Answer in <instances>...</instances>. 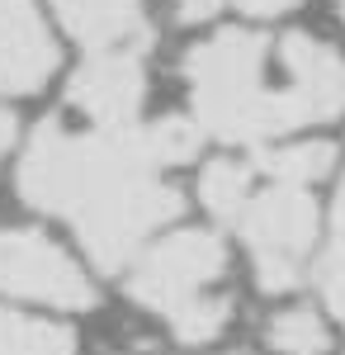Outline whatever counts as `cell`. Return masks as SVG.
<instances>
[{"label":"cell","mask_w":345,"mask_h":355,"mask_svg":"<svg viewBox=\"0 0 345 355\" xmlns=\"http://www.w3.org/2000/svg\"><path fill=\"white\" fill-rule=\"evenodd\" d=\"M218 5H222V0H175V10H180V19H185V24L213 19V15H218Z\"/></svg>","instance_id":"e0dca14e"},{"label":"cell","mask_w":345,"mask_h":355,"mask_svg":"<svg viewBox=\"0 0 345 355\" xmlns=\"http://www.w3.org/2000/svg\"><path fill=\"white\" fill-rule=\"evenodd\" d=\"M227 318H232V303L227 299L199 294V299H189L185 308L170 313V327H175V336H180L185 346H199V341H213L218 331L227 327Z\"/></svg>","instance_id":"9a60e30c"},{"label":"cell","mask_w":345,"mask_h":355,"mask_svg":"<svg viewBox=\"0 0 345 355\" xmlns=\"http://www.w3.org/2000/svg\"><path fill=\"white\" fill-rule=\"evenodd\" d=\"M0 289L48 308H90L95 289L71 266V256L43 232H0Z\"/></svg>","instance_id":"5b68a950"},{"label":"cell","mask_w":345,"mask_h":355,"mask_svg":"<svg viewBox=\"0 0 345 355\" xmlns=\"http://www.w3.org/2000/svg\"><path fill=\"white\" fill-rule=\"evenodd\" d=\"M336 166V147L331 142H289V147H269L256 157V171H265L269 185H293L308 190L321 175H331Z\"/></svg>","instance_id":"30bf717a"},{"label":"cell","mask_w":345,"mask_h":355,"mask_svg":"<svg viewBox=\"0 0 345 355\" xmlns=\"http://www.w3.org/2000/svg\"><path fill=\"white\" fill-rule=\"evenodd\" d=\"M341 19H345V0H341Z\"/></svg>","instance_id":"ffe728a7"},{"label":"cell","mask_w":345,"mask_h":355,"mask_svg":"<svg viewBox=\"0 0 345 355\" xmlns=\"http://www.w3.org/2000/svg\"><path fill=\"white\" fill-rule=\"evenodd\" d=\"M284 71H289V90L298 95V105L308 110L312 123L341 119L345 114V57L308 33H289L279 43Z\"/></svg>","instance_id":"ba28073f"},{"label":"cell","mask_w":345,"mask_h":355,"mask_svg":"<svg viewBox=\"0 0 345 355\" xmlns=\"http://www.w3.org/2000/svg\"><path fill=\"white\" fill-rule=\"evenodd\" d=\"M10 142H15V114L0 110V157L10 152Z\"/></svg>","instance_id":"d6986e66"},{"label":"cell","mask_w":345,"mask_h":355,"mask_svg":"<svg viewBox=\"0 0 345 355\" xmlns=\"http://www.w3.org/2000/svg\"><path fill=\"white\" fill-rule=\"evenodd\" d=\"M0 355H76V341L67 327L0 313Z\"/></svg>","instance_id":"8fae6325"},{"label":"cell","mask_w":345,"mask_h":355,"mask_svg":"<svg viewBox=\"0 0 345 355\" xmlns=\"http://www.w3.org/2000/svg\"><path fill=\"white\" fill-rule=\"evenodd\" d=\"M19 194L38 214L76 223V237L100 270L133 266L147 237L180 218L185 204L175 185L157 180L142 123L90 133L43 123L19 162Z\"/></svg>","instance_id":"6da1fadb"},{"label":"cell","mask_w":345,"mask_h":355,"mask_svg":"<svg viewBox=\"0 0 345 355\" xmlns=\"http://www.w3.org/2000/svg\"><path fill=\"white\" fill-rule=\"evenodd\" d=\"M57 43L33 0H0V95H28L53 76Z\"/></svg>","instance_id":"52a82bcc"},{"label":"cell","mask_w":345,"mask_h":355,"mask_svg":"<svg viewBox=\"0 0 345 355\" xmlns=\"http://www.w3.org/2000/svg\"><path fill=\"white\" fill-rule=\"evenodd\" d=\"M246 15H289L293 5H303V0H237Z\"/></svg>","instance_id":"ac0fdd59"},{"label":"cell","mask_w":345,"mask_h":355,"mask_svg":"<svg viewBox=\"0 0 345 355\" xmlns=\"http://www.w3.org/2000/svg\"><path fill=\"white\" fill-rule=\"evenodd\" d=\"M204 147V128L194 119H161V123H147V152L152 162L161 166H180V162H194Z\"/></svg>","instance_id":"5bb4252c"},{"label":"cell","mask_w":345,"mask_h":355,"mask_svg":"<svg viewBox=\"0 0 345 355\" xmlns=\"http://www.w3.org/2000/svg\"><path fill=\"white\" fill-rule=\"evenodd\" d=\"M57 19L90 53H142L152 48V19L142 0H53Z\"/></svg>","instance_id":"9c48e42d"},{"label":"cell","mask_w":345,"mask_h":355,"mask_svg":"<svg viewBox=\"0 0 345 355\" xmlns=\"http://www.w3.org/2000/svg\"><path fill=\"white\" fill-rule=\"evenodd\" d=\"M199 194H204V204H209L222 223H237L241 204L251 199V166L213 162L209 171H204V180H199Z\"/></svg>","instance_id":"7c38bea8"},{"label":"cell","mask_w":345,"mask_h":355,"mask_svg":"<svg viewBox=\"0 0 345 355\" xmlns=\"http://www.w3.org/2000/svg\"><path fill=\"white\" fill-rule=\"evenodd\" d=\"M237 227L251 261H256V279L265 294H289L303 279V261L312 251L317 237V204L308 190L293 185H265L260 194H251L237 214Z\"/></svg>","instance_id":"3957f363"},{"label":"cell","mask_w":345,"mask_h":355,"mask_svg":"<svg viewBox=\"0 0 345 355\" xmlns=\"http://www.w3.org/2000/svg\"><path fill=\"white\" fill-rule=\"evenodd\" d=\"M67 95L95 128H133L147 95V76L137 53H90V62L71 76Z\"/></svg>","instance_id":"8992f818"},{"label":"cell","mask_w":345,"mask_h":355,"mask_svg":"<svg viewBox=\"0 0 345 355\" xmlns=\"http://www.w3.org/2000/svg\"><path fill=\"white\" fill-rule=\"evenodd\" d=\"M269 346L279 355H326L331 346V336L321 327L317 313H308V308H293V313H279L274 322H269Z\"/></svg>","instance_id":"4fadbf2b"},{"label":"cell","mask_w":345,"mask_h":355,"mask_svg":"<svg viewBox=\"0 0 345 355\" xmlns=\"http://www.w3.org/2000/svg\"><path fill=\"white\" fill-rule=\"evenodd\" d=\"M189 100L199 128L227 142H260L312 123L289 85H265V38L246 28H222L185 53Z\"/></svg>","instance_id":"7a4b0ae2"},{"label":"cell","mask_w":345,"mask_h":355,"mask_svg":"<svg viewBox=\"0 0 345 355\" xmlns=\"http://www.w3.org/2000/svg\"><path fill=\"white\" fill-rule=\"evenodd\" d=\"M227 266V246L218 232L189 227V232H170L166 242L137 256L133 275H128V294L152 313H175L189 299H199L213 279Z\"/></svg>","instance_id":"277c9868"},{"label":"cell","mask_w":345,"mask_h":355,"mask_svg":"<svg viewBox=\"0 0 345 355\" xmlns=\"http://www.w3.org/2000/svg\"><path fill=\"white\" fill-rule=\"evenodd\" d=\"M317 284H321V299L326 308L345 322V185L336 194V218H331V246L317 266Z\"/></svg>","instance_id":"2e32d148"}]
</instances>
